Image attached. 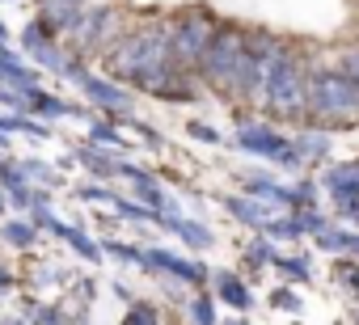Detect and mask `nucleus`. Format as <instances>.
<instances>
[{
  "instance_id": "f257e3e1",
  "label": "nucleus",
  "mask_w": 359,
  "mask_h": 325,
  "mask_svg": "<svg viewBox=\"0 0 359 325\" xmlns=\"http://www.w3.org/2000/svg\"><path fill=\"white\" fill-rule=\"evenodd\" d=\"M245 64H250V34L245 30H216L203 64H199V76L208 89L224 93V97H237L241 93V76H245Z\"/></svg>"
},
{
  "instance_id": "f03ea898",
  "label": "nucleus",
  "mask_w": 359,
  "mask_h": 325,
  "mask_svg": "<svg viewBox=\"0 0 359 325\" xmlns=\"http://www.w3.org/2000/svg\"><path fill=\"white\" fill-rule=\"evenodd\" d=\"M161 64H173V60H169V47H165V30H156V26L131 30V34L118 39V43L110 47V55H106L110 76L131 81V85H135L140 76H148L152 68H161Z\"/></svg>"
},
{
  "instance_id": "7ed1b4c3",
  "label": "nucleus",
  "mask_w": 359,
  "mask_h": 325,
  "mask_svg": "<svg viewBox=\"0 0 359 325\" xmlns=\"http://www.w3.org/2000/svg\"><path fill=\"white\" fill-rule=\"evenodd\" d=\"M309 118H317V123L359 118V85L338 68L309 72Z\"/></svg>"
},
{
  "instance_id": "20e7f679",
  "label": "nucleus",
  "mask_w": 359,
  "mask_h": 325,
  "mask_svg": "<svg viewBox=\"0 0 359 325\" xmlns=\"http://www.w3.org/2000/svg\"><path fill=\"white\" fill-rule=\"evenodd\" d=\"M262 106L275 118H304L309 114V72L300 68V60L292 51L271 68L266 89H262Z\"/></svg>"
},
{
  "instance_id": "39448f33",
  "label": "nucleus",
  "mask_w": 359,
  "mask_h": 325,
  "mask_svg": "<svg viewBox=\"0 0 359 325\" xmlns=\"http://www.w3.org/2000/svg\"><path fill=\"white\" fill-rule=\"evenodd\" d=\"M212 39H216V26H212V18H203V13H187V18H177L173 26H165L169 60H173L177 68H187V72L203 64Z\"/></svg>"
},
{
  "instance_id": "423d86ee",
  "label": "nucleus",
  "mask_w": 359,
  "mask_h": 325,
  "mask_svg": "<svg viewBox=\"0 0 359 325\" xmlns=\"http://www.w3.org/2000/svg\"><path fill=\"white\" fill-rule=\"evenodd\" d=\"M135 89H144V93H152V97H165V102H191V97H195V85H191L187 68H177V64L152 68L148 76L135 81Z\"/></svg>"
},
{
  "instance_id": "0eeeda50",
  "label": "nucleus",
  "mask_w": 359,
  "mask_h": 325,
  "mask_svg": "<svg viewBox=\"0 0 359 325\" xmlns=\"http://www.w3.org/2000/svg\"><path fill=\"white\" fill-rule=\"evenodd\" d=\"M241 148L262 152V156H279V160H287V165H296V152L283 144V135H275V131H266V127H254V123L241 127Z\"/></svg>"
},
{
  "instance_id": "6e6552de",
  "label": "nucleus",
  "mask_w": 359,
  "mask_h": 325,
  "mask_svg": "<svg viewBox=\"0 0 359 325\" xmlns=\"http://www.w3.org/2000/svg\"><path fill=\"white\" fill-rule=\"evenodd\" d=\"M144 262H148V266H161V270H169V275H177V279H191V283H203V279H208V270H203L199 262H182V258L165 254V249L144 254Z\"/></svg>"
},
{
  "instance_id": "1a4fd4ad",
  "label": "nucleus",
  "mask_w": 359,
  "mask_h": 325,
  "mask_svg": "<svg viewBox=\"0 0 359 325\" xmlns=\"http://www.w3.org/2000/svg\"><path fill=\"white\" fill-rule=\"evenodd\" d=\"M76 81H81V89H85V93H93L102 106H114V110H123V106H127L123 89H114V85H106V81H97V76H76Z\"/></svg>"
},
{
  "instance_id": "9d476101",
  "label": "nucleus",
  "mask_w": 359,
  "mask_h": 325,
  "mask_svg": "<svg viewBox=\"0 0 359 325\" xmlns=\"http://www.w3.org/2000/svg\"><path fill=\"white\" fill-rule=\"evenodd\" d=\"M43 13L51 26H72L81 18V0H43Z\"/></svg>"
},
{
  "instance_id": "9b49d317",
  "label": "nucleus",
  "mask_w": 359,
  "mask_h": 325,
  "mask_svg": "<svg viewBox=\"0 0 359 325\" xmlns=\"http://www.w3.org/2000/svg\"><path fill=\"white\" fill-rule=\"evenodd\" d=\"M216 287H220V296H224L233 308H250V304H254V300H250V291H245V283H241L237 275H220V279H216Z\"/></svg>"
},
{
  "instance_id": "f8f14e48",
  "label": "nucleus",
  "mask_w": 359,
  "mask_h": 325,
  "mask_svg": "<svg viewBox=\"0 0 359 325\" xmlns=\"http://www.w3.org/2000/svg\"><path fill=\"white\" fill-rule=\"evenodd\" d=\"M165 224H169V228H177V237H182V241H191L195 249H208V245H212L208 228H199V224H191V220H169V216H165Z\"/></svg>"
},
{
  "instance_id": "ddd939ff",
  "label": "nucleus",
  "mask_w": 359,
  "mask_h": 325,
  "mask_svg": "<svg viewBox=\"0 0 359 325\" xmlns=\"http://www.w3.org/2000/svg\"><path fill=\"white\" fill-rule=\"evenodd\" d=\"M5 241L18 245V249H26V245L34 241V228H30L26 220H9V224H5Z\"/></svg>"
},
{
  "instance_id": "4468645a",
  "label": "nucleus",
  "mask_w": 359,
  "mask_h": 325,
  "mask_svg": "<svg viewBox=\"0 0 359 325\" xmlns=\"http://www.w3.org/2000/svg\"><path fill=\"white\" fill-rule=\"evenodd\" d=\"M229 207L241 216V220H250V224H271V216L262 212V207H254V203H241V199H229Z\"/></svg>"
},
{
  "instance_id": "2eb2a0df",
  "label": "nucleus",
  "mask_w": 359,
  "mask_h": 325,
  "mask_svg": "<svg viewBox=\"0 0 359 325\" xmlns=\"http://www.w3.org/2000/svg\"><path fill=\"white\" fill-rule=\"evenodd\" d=\"M266 228H271V237H287V241L300 237V220H271Z\"/></svg>"
},
{
  "instance_id": "dca6fc26",
  "label": "nucleus",
  "mask_w": 359,
  "mask_h": 325,
  "mask_svg": "<svg viewBox=\"0 0 359 325\" xmlns=\"http://www.w3.org/2000/svg\"><path fill=\"white\" fill-rule=\"evenodd\" d=\"M123 325H156V317H152V308L148 304H135L131 312H127V321Z\"/></svg>"
},
{
  "instance_id": "f3484780",
  "label": "nucleus",
  "mask_w": 359,
  "mask_h": 325,
  "mask_svg": "<svg viewBox=\"0 0 359 325\" xmlns=\"http://www.w3.org/2000/svg\"><path fill=\"white\" fill-rule=\"evenodd\" d=\"M271 300H275V304H279V308H287V312H296V308H300V296H296V291H292V287H279V291H275V296H271Z\"/></svg>"
},
{
  "instance_id": "a211bd4d",
  "label": "nucleus",
  "mask_w": 359,
  "mask_h": 325,
  "mask_svg": "<svg viewBox=\"0 0 359 325\" xmlns=\"http://www.w3.org/2000/svg\"><path fill=\"white\" fill-rule=\"evenodd\" d=\"M338 72H346V76H351V81L359 85V51H346V55H342V68H338Z\"/></svg>"
},
{
  "instance_id": "6ab92c4d",
  "label": "nucleus",
  "mask_w": 359,
  "mask_h": 325,
  "mask_svg": "<svg viewBox=\"0 0 359 325\" xmlns=\"http://www.w3.org/2000/svg\"><path fill=\"white\" fill-rule=\"evenodd\" d=\"M191 312H195V321H199V325H212V321H216V317H212V304H208V300H195V308H191Z\"/></svg>"
},
{
  "instance_id": "aec40b11",
  "label": "nucleus",
  "mask_w": 359,
  "mask_h": 325,
  "mask_svg": "<svg viewBox=\"0 0 359 325\" xmlns=\"http://www.w3.org/2000/svg\"><path fill=\"white\" fill-rule=\"evenodd\" d=\"M187 131H191V135H195V139H208V144H216V139H220V135H216V131H212V127H203V123H191V127H187Z\"/></svg>"
},
{
  "instance_id": "412c9836",
  "label": "nucleus",
  "mask_w": 359,
  "mask_h": 325,
  "mask_svg": "<svg viewBox=\"0 0 359 325\" xmlns=\"http://www.w3.org/2000/svg\"><path fill=\"white\" fill-rule=\"evenodd\" d=\"M93 139H102V144H114V131H110V127H97V131H93Z\"/></svg>"
},
{
  "instance_id": "4be33fe9",
  "label": "nucleus",
  "mask_w": 359,
  "mask_h": 325,
  "mask_svg": "<svg viewBox=\"0 0 359 325\" xmlns=\"http://www.w3.org/2000/svg\"><path fill=\"white\" fill-rule=\"evenodd\" d=\"M283 270H292V279H304V262H283Z\"/></svg>"
},
{
  "instance_id": "5701e85b",
  "label": "nucleus",
  "mask_w": 359,
  "mask_h": 325,
  "mask_svg": "<svg viewBox=\"0 0 359 325\" xmlns=\"http://www.w3.org/2000/svg\"><path fill=\"white\" fill-rule=\"evenodd\" d=\"M5 287H9V275H5V270H0V291H5Z\"/></svg>"
},
{
  "instance_id": "b1692460",
  "label": "nucleus",
  "mask_w": 359,
  "mask_h": 325,
  "mask_svg": "<svg viewBox=\"0 0 359 325\" xmlns=\"http://www.w3.org/2000/svg\"><path fill=\"white\" fill-rule=\"evenodd\" d=\"M5 325H22V321H5Z\"/></svg>"
},
{
  "instance_id": "393cba45",
  "label": "nucleus",
  "mask_w": 359,
  "mask_h": 325,
  "mask_svg": "<svg viewBox=\"0 0 359 325\" xmlns=\"http://www.w3.org/2000/svg\"><path fill=\"white\" fill-rule=\"evenodd\" d=\"M0 212H5V199H0Z\"/></svg>"
},
{
  "instance_id": "a878e982",
  "label": "nucleus",
  "mask_w": 359,
  "mask_h": 325,
  "mask_svg": "<svg viewBox=\"0 0 359 325\" xmlns=\"http://www.w3.org/2000/svg\"><path fill=\"white\" fill-rule=\"evenodd\" d=\"M233 325H245V321H233Z\"/></svg>"
}]
</instances>
